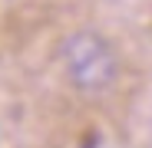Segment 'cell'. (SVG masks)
<instances>
[{
	"label": "cell",
	"mask_w": 152,
	"mask_h": 148,
	"mask_svg": "<svg viewBox=\"0 0 152 148\" xmlns=\"http://www.w3.org/2000/svg\"><path fill=\"white\" fill-rule=\"evenodd\" d=\"M66 82L83 95H106L119 82V53L99 30H73L60 46Z\"/></svg>",
	"instance_id": "1"
}]
</instances>
